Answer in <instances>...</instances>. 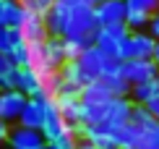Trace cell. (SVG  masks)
I'll use <instances>...</instances> for the list:
<instances>
[{"label": "cell", "mask_w": 159, "mask_h": 149, "mask_svg": "<svg viewBox=\"0 0 159 149\" xmlns=\"http://www.w3.org/2000/svg\"><path fill=\"white\" fill-rule=\"evenodd\" d=\"M44 21H47L50 37L78 39L86 45H94V34L99 29L94 5L84 0H55L44 13Z\"/></svg>", "instance_id": "1"}, {"label": "cell", "mask_w": 159, "mask_h": 149, "mask_svg": "<svg viewBox=\"0 0 159 149\" xmlns=\"http://www.w3.org/2000/svg\"><path fill=\"white\" fill-rule=\"evenodd\" d=\"M117 147L123 149H159V120L146 110V105H136L130 120L115 133Z\"/></svg>", "instance_id": "2"}, {"label": "cell", "mask_w": 159, "mask_h": 149, "mask_svg": "<svg viewBox=\"0 0 159 149\" xmlns=\"http://www.w3.org/2000/svg\"><path fill=\"white\" fill-rule=\"evenodd\" d=\"M76 63H78V68H81L84 81H86V84H91V81H97V79L120 73L123 60L120 58H112V55H107V52H102L97 45H91V47H86L81 55L76 58Z\"/></svg>", "instance_id": "3"}, {"label": "cell", "mask_w": 159, "mask_h": 149, "mask_svg": "<svg viewBox=\"0 0 159 149\" xmlns=\"http://www.w3.org/2000/svg\"><path fill=\"white\" fill-rule=\"evenodd\" d=\"M128 34H130V29L125 26V21L123 24H107V26H99V29H97L94 45L102 52H107V55L123 60V42H125Z\"/></svg>", "instance_id": "4"}, {"label": "cell", "mask_w": 159, "mask_h": 149, "mask_svg": "<svg viewBox=\"0 0 159 149\" xmlns=\"http://www.w3.org/2000/svg\"><path fill=\"white\" fill-rule=\"evenodd\" d=\"M120 76L128 81L130 86H136V84H143V81L157 79L159 76V65L151 58H130V60H123Z\"/></svg>", "instance_id": "5"}, {"label": "cell", "mask_w": 159, "mask_h": 149, "mask_svg": "<svg viewBox=\"0 0 159 149\" xmlns=\"http://www.w3.org/2000/svg\"><path fill=\"white\" fill-rule=\"evenodd\" d=\"M42 133H44V139H47V144H52V141H57L60 136H68V133H76V126H73V123H68V120L63 118V113L57 110L55 99H47V118H44ZM76 136H78V133H76Z\"/></svg>", "instance_id": "6"}, {"label": "cell", "mask_w": 159, "mask_h": 149, "mask_svg": "<svg viewBox=\"0 0 159 149\" xmlns=\"http://www.w3.org/2000/svg\"><path fill=\"white\" fill-rule=\"evenodd\" d=\"M154 47H157V39L149 31H130L123 42V60H130V58H151L154 60Z\"/></svg>", "instance_id": "7"}, {"label": "cell", "mask_w": 159, "mask_h": 149, "mask_svg": "<svg viewBox=\"0 0 159 149\" xmlns=\"http://www.w3.org/2000/svg\"><path fill=\"white\" fill-rule=\"evenodd\" d=\"M55 105L63 113V118L68 123H73L76 128L84 120V102H81V92H70V89H60L55 94Z\"/></svg>", "instance_id": "8"}, {"label": "cell", "mask_w": 159, "mask_h": 149, "mask_svg": "<svg viewBox=\"0 0 159 149\" xmlns=\"http://www.w3.org/2000/svg\"><path fill=\"white\" fill-rule=\"evenodd\" d=\"M5 141L11 144V149H42L47 144V139H44V133L39 128H29V126H21V123L8 131Z\"/></svg>", "instance_id": "9"}, {"label": "cell", "mask_w": 159, "mask_h": 149, "mask_svg": "<svg viewBox=\"0 0 159 149\" xmlns=\"http://www.w3.org/2000/svg\"><path fill=\"white\" fill-rule=\"evenodd\" d=\"M24 8H26V5H24ZM18 29H21V34H24L26 42H42V39L50 37L44 13H37V11H31V8L24 11V21H21Z\"/></svg>", "instance_id": "10"}, {"label": "cell", "mask_w": 159, "mask_h": 149, "mask_svg": "<svg viewBox=\"0 0 159 149\" xmlns=\"http://www.w3.org/2000/svg\"><path fill=\"white\" fill-rule=\"evenodd\" d=\"M26 105V94L18 89H8V92H0V120L5 123H18V115H21Z\"/></svg>", "instance_id": "11"}, {"label": "cell", "mask_w": 159, "mask_h": 149, "mask_svg": "<svg viewBox=\"0 0 159 149\" xmlns=\"http://www.w3.org/2000/svg\"><path fill=\"white\" fill-rule=\"evenodd\" d=\"M44 118H47V99L44 97H26V105H24L21 115H18V123L42 131Z\"/></svg>", "instance_id": "12"}, {"label": "cell", "mask_w": 159, "mask_h": 149, "mask_svg": "<svg viewBox=\"0 0 159 149\" xmlns=\"http://www.w3.org/2000/svg\"><path fill=\"white\" fill-rule=\"evenodd\" d=\"M97 21L99 26H107V24H123L125 16H128V3L125 0H102L97 5Z\"/></svg>", "instance_id": "13"}, {"label": "cell", "mask_w": 159, "mask_h": 149, "mask_svg": "<svg viewBox=\"0 0 159 149\" xmlns=\"http://www.w3.org/2000/svg\"><path fill=\"white\" fill-rule=\"evenodd\" d=\"M65 63H68V58H65L63 39L60 37H47L44 39V65H47V71L57 73Z\"/></svg>", "instance_id": "14"}, {"label": "cell", "mask_w": 159, "mask_h": 149, "mask_svg": "<svg viewBox=\"0 0 159 149\" xmlns=\"http://www.w3.org/2000/svg\"><path fill=\"white\" fill-rule=\"evenodd\" d=\"M24 3L21 0H0V26H21L24 21Z\"/></svg>", "instance_id": "15"}, {"label": "cell", "mask_w": 159, "mask_h": 149, "mask_svg": "<svg viewBox=\"0 0 159 149\" xmlns=\"http://www.w3.org/2000/svg\"><path fill=\"white\" fill-rule=\"evenodd\" d=\"M24 42H26V39L21 34V29H16V26H0V52L13 55Z\"/></svg>", "instance_id": "16"}, {"label": "cell", "mask_w": 159, "mask_h": 149, "mask_svg": "<svg viewBox=\"0 0 159 149\" xmlns=\"http://www.w3.org/2000/svg\"><path fill=\"white\" fill-rule=\"evenodd\" d=\"M159 97V79H151V81H143V84H136L130 86V99L136 105H146L151 99Z\"/></svg>", "instance_id": "17"}, {"label": "cell", "mask_w": 159, "mask_h": 149, "mask_svg": "<svg viewBox=\"0 0 159 149\" xmlns=\"http://www.w3.org/2000/svg\"><path fill=\"white\" fill-rule=\"evenodd\" d=\"M149 21H151V13H143V11H133V8H128L125 26H128L130 31H146V29H149Z\"/></svg>", "instance_id": "18"}, {"label": "cell", "mask_w": 159, "mask_h": 149, "mask_svg": "<svg viewBox=\"0 0 159 149\" xmlns=\"http://www.w3.org/2000/svg\"><path fill=\"white\" fill-rule=\"evenodd\" d=\"M104 84H107V89L115 94V97H130V84L125 81L120 73H112V76H104L102 79Z\"/></svg>", "instance_id": "19"}, {"label": "cell", "mask_w": 159, "mask_h": 149, "mask_svg": "<svg viewBox=\"0 0 159 149\" xmlns=\"http://www.w3.org/2000/svg\"><path fill=\"white\" fill-rule=\"evenodd\" d=\"M128 3V8H133V11H143V13H154L159 11V0H125Z\"/></svg>", "instance_id": "20"}, {"label": "cell", "mask_w": 159, "mask_h": 149, "mask_svg": "<svg viewBox=\"0 0 159 149\" xmlns=\"http://www.w3.org/2000/svg\"><path fill=\"white\" fill-rule=\"evenodd\" d=\"M55 149H78V136L76 133H68V136H60L57 141H52Z\"/></svg>", "instance_id": "21"}, {"label": "cell", "mask_w": 159, "mask_h": 149, "mask_svg": "<svg viewBox=\"0 0 159 149\" xmlns=\"http://www.w3.org/2000/svg\"><path fill=\"white\" fill-rule=\"evenodd\" d=\"M21 3L26 5V8L37 11V13H47V11H50V5L55 3V0H21Z\"/></svg>", "instance_id": "22"}, {"label": "cell", "mask_w": 159, "mask_h": 149, "mask_svg": "<svg viewBox=\"0 0 159 149\" xmlns=\"http://www.w3.org/2000/svg\"><path fill=\"white\" fill-rule=\"evenodd\" d=\"M18 65L11 60V55H5V52H0V76H5V73H16Z\"/></svg>", "instance_id": "23"}, {"label": "cell", "mask_w": 159, "mask_h": 149, "mask_svg": "<svg viewBox=\"0 0 159 149\" xmlns=\"http://www.w3.org/2000/svg\"><path fill=\"white\" fill-rule=\"evenodd\" d=\"M146 31H149L154 39H159V11L151 16V21H149V29H146Z\"/></svg>", "instance_id": "24"}, {"label": "cell", "mask_w": 159, "mask_h": 149, "mask_svg": "<svg viewBox=\"0 0 159 149\" xmlns=\"http://www.w3.org/2000/svg\"><path fill=\"white\" fill-rule=\"evenodd\" d=\"M146 110L159 120V97H157V99H151V102H146Z\"/></svg>", "instance_id": "25"}, {"label": "cell", "mask_w": 159, "mask_h": 149, "mask_svg": "<svg viewBox=\"0 0 159 149\" xmlns=\"http://www.w3.org/2000/svg\"><path fill=\"white\" fill-rule=\"evenodd\" d=\"M78 149H104V147L94 144V141H86V139H78Z\"/></svg>", "instance_id": "26"}, {"label": "cell", "mask_w": 159, "mask_h": 149, "mask_svg": "<svg viewBox=\"0 0 159 149\" xmlns=\"http://www.w3.org/2000/svg\"><path fill=\"white\" fill-rule=\"evenodd\" d=\"M8 131H11V128H8V123H5V120H0V144H3V141L8 139Z\"/></svg>", "instance_id": "27"}, {"label": "cell", "mask_w": 159, "mask_h": 149, "mask_svg": "<svg viewBox=\"0 0 159 149\" xmlns=\"http://www.w3.org/2000/svg\"><path fill=\"white\" fill-rule=\"evenodd\" d=\"M154 63L159 65V39H157V47H154Z\"/></svg>", "instance_id": "28"}, {"label": "cell", "mask_w": 159, "mask_h": 149, "mask_svg": "<svg viewBox=\"0 0 159 149\" xmlns=\"http://www.w3.org/2000/svg\"><path fill=\"white\" fill-rule=\"evenodd\" d=\"M84 3H89V5H94V8H97V5L102 3V0H84Z\"/></svg>", "instance_id": "29"}, {"label": "cell", "mask_w": 159, "mask_h": 149, "mask_svg": "<svg viewBox=\"0 0 159 149\" xmlns=\"http://www.w3.org/2000/svg\"><path fill=\"white\" fill-rule=\"evenodd\" d=\"M0 149H11V144H8V141H3V144H0Z\"/></svg>", "instance_id": "30"}, {"label": "cell", "mask_w": 159, "mask_h": 149, "mask_svg": "<svg viewBox=\"0 0 159 149\" xmlns=\"http://www.w3.org/2000/svg\"><path fill=\"white\" fill-rule=\"evenodd\" d=\"M42 149H55V147H52V144H44V147H42Z\"/></svg>", "instance_id": "31"}, {"label": "cell", "mask_w": 159, "mask_h": 149, "mask_svg": "<svg viewBox=\"0 0 159 149\" xmlns=\"http://www.w3.org/2000/svg\"><path fill=\"white\" fill-rule=\"evenodd\" d=\"M104 149H123V147H104Z\"/></svg>", "instance_id": "32"}, {"label": "cell", "mask_w": 159, "mask_h": 149, "mask_svg": "<svg viewBox=\"0 0 159 149\" xmlns=\"http://www.w3.org/2000/svg\"><path fill=\"white\" fill-rule=\"evenodd\" d=\"M157 79H159V76H157Z\"/></svg>", "instance_id": "33"}]
</instances>
